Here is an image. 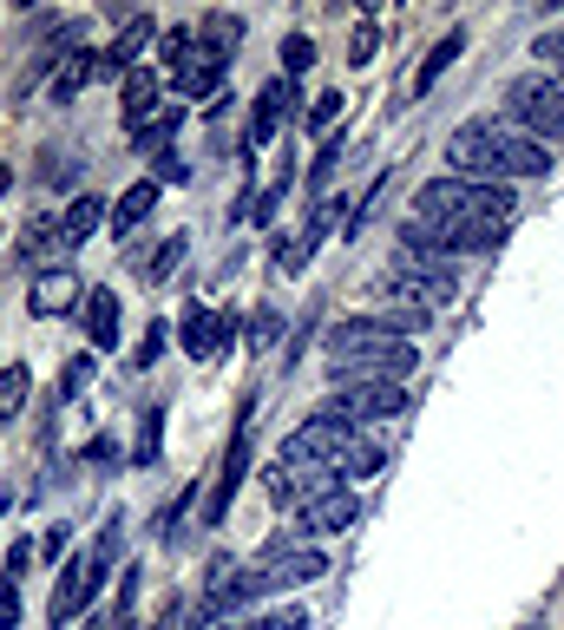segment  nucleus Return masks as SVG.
<instances>
[{"label":"nucleus","instance_id":"1","mask_svg":"<svg viewBox=\"0 0 564 630\" xmlns=\"http://www.w3.org/2000/svg\"><path fill=\"white\" fill-rule=\"evenodd\" d=\"M447 164L453 177H473V184H513V177H552V145H539L532 131H519L506 112L499 118H467L453 138H447Z\"/></svg>","mask_w":564,"mask_h":630},{"label":"nucleus","instance_id":"2","mask_svg":"<svg viewBox=\"0 0 564 630\" xmlns=\"http://www.w3.org/2000/svg\"><path fill=\"white\" fill-rule=\"evenodd\" d=\"M414 217L427 224H480V230H506L519 217L513 184H473V177H434L414 191Z\"/></svg>","mask_w":564,"mask_h":630},{"label":"nucleus","instance_id":"3","mask_svg":"<svg viewBox=\"0 0 564 630\" xmlns=\"http://www.w3.org/2000/svg\"><path fill=\"white\" fill-rule=\"evenodd\" d=\"M506 118L519 125V131H532L539 145H564V85L552 72H519L513 85H506Z\"/></svg>","mask_w":564,"mask_h":630},{"label":"nucleus","instance_id":"4","mask_svg":"<svg viewBox=\"0 0 564 630\" xmlns=\"http://www.w3.org/2000/svg\"><path fill=\"white\" fill-rule=\"evenodd\" d=\"M381 296H388L394 309H407V316H440V309L460 296V283H453V270H440V263L401 256V263L381 276Z\"/></svg>","mask_w":564,"mask_h":630},{"label":"nucleus","instance_id":"5","mask_svg":"<svg viewBox=\"0 0 564 630\" xmlns=\"http://www.w3.org/2000/svg\"><path fill=\"white\" fill-rule=\"evenodd\" d=\"M158 59H164V72H171V85L184 92V99H210L217 85H223V59L197 39V33H164L158 39Z\"/></svg>","mask_w":564,"mask_h":630},{"label":"nucleus","instance_id":"6","mask_svg":"<svg viewBox=\"0 0 564 630\" xmlns=\"http://www.w3.org/2000/svg\"><path fill=\"white\" fill-rule=\"evenodd\" d=\"M421 368V355H414V342H388V348H368V355H348V362H335L329 368V381L335 388H368V381H407Z\"/></svg>","mask_w":564,"mask_h":630},{"label":"nucleus","instance_id":"7","mask_svg":"<svg viewBox=\"0 0 564 630\" xmlns=\"http://www.w3.org/2000/svg\"><path fill=\"white\" fill-rule=\"evenodd\" d=\"M335 414H342V421H355V427H375V421H401V414H407V388H394V381L335 388Z\"/></svg>","mask_w":564,"mask_h":630},{"label":"nucleus","instance_id":"8","mask_svg":"<svg viewBox=\"0 0 564 630\" xmlns=\"http://www.w3.org/2000/svg\"><path fill=\"white\" fill-rule=\"evenodd\" d=\"M92 592H99V572H92V559H85V552H72V559L59 565V585H53V605H46L53 630H66L72 618H85Z\"/></svg>","mask_w":564,"mask_h":630},{"label":"nucleus","instance_id":"9","mask_svg":"<svg viewBox=\"0 0 564 630\" xmlns=\"http://www.w3.org/2000/svg\"><path fill=\"white\" fill-rule=\"evenodd\" d=\"M289 118H296V85H289V79H269V85L256 92V112H250V151L276 145V138L289 131Z\"/></svg>","mask_w":564,"mask_h":630},{"label":"nucleus","instance_id":"10","mask_svg":"<svg viewBox=\"0 0 564 630\" xmlns=\"http://www.w3.org/2000/svg\"><path fill=\"white\" fill-rule=\"evenodd\" d=\"M230 342H237V316H217V309H204V302L184 309V355H191V362H210V355L230 348Z\"/></svg>","mask_w":564,"mask_h":630},{"label":"nucleus","instance_id":"11","mask_svg":"<svg viewBox=\"0 0 564 630\" xmlns=\"http://www.w3.org/2000/svg\"><path fill=\"white\" fill-rule=\"evenodd\" d=\"M355 513H361V500H355L348 486H335V493L309 500V506L296 513V526H302V539H335V532H348V526H355Z\"/></svg>","mask_w":564,"mask_h":630},{"label":"nucleus","instance_id":"12","mask_svg":"<svg viewBox=\"0 0 564 630\" xmlns=\"http://www.w3.org/2000/svg\"><path fill=\"white\" fill-rule=\"evenodd\" d=\"M158 112H164V105H158V72H151V66L125 72V85H118V118H125V131L151 125Z\"/></svg>","mask_w":564,"mask_h":630},{"label":"nucleus","instance_id":"13","mask_svg":"<svg viewBox=\"0 0 564 630\" xmlns=\"http://www.w3.org/2000/svg\"><path fill=\"white\" fill-rule=\"evenodd\" d=\"M243 473H250V421H243L237 447L223 454V473H217V493H210V506H204V526H223V513H230V500H237Z\"/></svg>","mask_w":564,"mask_h":630},{"label":"nucleus","instance_id":"14","mask_svg":"<svg viewBox=\"0 0 564 630\" xmlns=\"http://www.w3.org/2000/svg\"><path fill=\"white\" fill-rule=\"evenodd\" d=\"M72 302H85L79 283H72V270H39L33 289H26V309H33V316H66Z\"/></svg>","mask_w":564,"mask_h":630},{"label":"nucleus","instance_id":"15","mask_svg":"<svg viewBox=\"0 0 564 630\" xmlns=\"http://www.w3.org/2000/svg\"><path fill=\"white\" fill-rule=\"evenodd\" d=\"M151 46V20H131L105 53H99V79H118V72H138V53Z\"/></svg>","mask_w":564,"mask_h":630},{"label":"nucleus","instance_id":"16","mask_svg":"<svg viewBox=\"0 0 564 630\" xmlns=\"http://www.w3.org/2000/svg\"><path fill=\"white\" fill-rule=\"evenodd\" d=\"M105 217H112V204H99V197H72V204L59 210V250L72 256V250H79V243H85Z\"/></svg>","mask_w":564,"mask_h":630},{"label":"nucleus","instance_id":"17","mask_svg":"<svg viewBox=\"0 0 564 630\" xmlns=\"http://www.w3.org/2000/svg\"><path fill=\"white\" fill-rule=\"evenodd\" d=\"M85 335H92V348H118V296L112 289H85Z\"/></svg>","mask_w":564,"mask_h":630},{"label":"nucleus","instance_id":"18","mask_svg":"<svg viewBox=\"0 0 564 630\" xmlns=\"http://www.w3.org/2000/svg\"><path fill=\"white\" fill-rule=\"evenodd\" d=\"M460 53H467V33H447V39H440V46L421 59V72H414V99H427V92H434V85L453 72V59H460Z\"/></svg>","mask_w":564,"mask_h":630},{"label":"nucleus","instance_id":"19","mask_svg":"<svg viewBox=\"0 0 564 630\" xmlns=\"http://www.w3.org/2000/svg\"><path fill=\"white\" fill-rule=\"evenodd\" d=\"M151 210H158V184L145 177V184H131V191H125V197L112 204V217H105V224H112L118 237H131V230H138V224H145Z\"/></svg>","mask_w":564,"mask_h":630},{"label":"nucleus","instance_id":"20","mask_svg":"<svg viewBox=\"0 0 564 630\" xmlns=\"http://www.w3.org/2000/svg\"><path fill=\"white\" fill-rule=\"evenodd\" d=\"M177 125H184V105H164L151 125H138V131H131V145H138L145 158H164V151H171V138H177Z\"/></svg>","mask_w":564,"mask_h":630},{"label":"nucleus","instance_id":"21","mask_svg":"<svg viewBox=\"0 0 564 630\" xmlns=\"http://www.w3.org/2000/svg\"><path fill=\"white\" fill-rule=\"evenodd\" d=\"M85 79H99V59H92V53H72V59L53 72V105H66V99H72Z\"/></svg>","mask_w":564,"mask_h":630},{"label":"nucleus","instance_id":"22","mask_svg":"<svg viewBox=\"0 0 564 630\" xmlns=\"http://www.w3.org/2000/svg\"><path fill=\"white\" fill-rule=\"evenodd\" d=\"M26 394H33V375L13 362V368H0V427H13V414L26 408Z\"/></svg>","mask_w":564,"mask_h":630},{"label":"nucleus","instance_id":"23","mask_svg":"<svg viewBox=\"0 0 564 630\" xmlns=\"http://www.w3.org/2000/svg\"><path fill=\"white\" fill-rule=\"evenodd\" d=\"M197 39H204V46H210V53L223 59V53H230V46L243 39V20H237V13H204V26H197Z\"/></svg>","mask_w":564,"mask_h":630},{"label":"nucleus","instance_id":"24","mask_svg":"<svg viewBox=\"0 0 564 630\" xmlns=\"http://www.w3.org/2000/svg\"><path fill=\"white\" fill-rule=\"evenodd\" d=\"M118 546H125V519L112 513V519L99 526V546H92V572H99V579H105V572L118 565Z\"/></svg>","mask_w":564,"mask_h":630},{"label":"nucleus","instance_id":"25","mask_svg":"<svg viewBox=\"0 0 564 630\" xmlns=\"http://www.w3.org/2000/svg\"><path fill=\"white\" fill-rule=\"evenodd\" d=\"M158 447H164V414L151 408V414L138 421V447H131V460H138V467H158Z\"/></svg>","mask_w":564,"mask_h":630},{"label":"nucleus","instance_id":"26","mask_svg":"<svg viewBox=\"0 0 564 630\" xmlns=\"http://www.w3.org/2000/svg\"><path fill=\"white\" fill-rule=\"evenodd\" d=\"M315 66V39L309 33H289L283 39V79H296V72H309Z\"/></svg>","mask_w":564,"mask_h":630},{"label":"nucleus","instance_id":"27","mask_svg":"<svg viewBox=\"0 0 564 630\" xmlns=\"http://www.w3.org/2000/svg\"><path fill=\"white\" fill-rule=\"evenodd\" d=\"M532 53H539V72H552V79L564 85V33H539Z\"/></svg>","mask_w":564,"mask_h":630},{"label":"nucleus","instance_id":"28","mask_svg":"<svg viewBox=\"0 0 564 630\" xmlns=\"http://www.w3.org/2000/svg\"><path fill=\"white\" fill-rule=\"evenodd\" d=\"M302 256H309V243H302V237H276V243H269V263H276L283 276H296V270H302Z\"/></svg>","mask_w":564,"mask_h":630},{"label":"nucleus","instance_id":"29","mask_svg":"<svg viewBox=\"0 0 564 630\" xmlns=\"http://www.w3.org/2000/svg\"><path fill=\"white\" fill-rule=\"evenodd\" d=\"M92 368H99L92 355H72V362H66V375H59V394H66V401H72V394H85V388H92Z\"/></svg>","mask_w":564,"mask_h":630},{"label":"nucleus","instance_id":"30","mask_svg":"<svg viewBox=\"0 0 564 630\" xmlns=\"http://www.w3.org/2000/svg\"><path fill=\"white\" fill-rule=\"evenodd\" d=\"M276 335H283V316H276V309H256V322H250V348L263 355V348H269Z\"/></svg>","mask_w":564,"mask_h":630},{"label":"nucleus","instance_id":"31","mask_svg":"<svg viewBox=\"0 0 564 630\" xmlns=\"http://www.w3.org/2000/svg\"><path fill=\"white\" fill-rule=\"evenodd\" d=\"M342 105H348V99H342V92H322V99H315V105H309V125H315V131H329V125H335V118H342Z\"/></svg>","mask_w":564,"mask_h":630},{"label":"nucleus","instance_id":"32","mask_svg":"<svg viewBox=\"0 0 564 630\" xmlns=\"http://www.w3.org/2000/svg\"><path fill=\"white\" fill-rule=\"evenodd\" d=\"M335 164H342V138H329V145L315 151V164H309V184H329V177H335Z\"/></svg>","mask_w":564,"mask_h":630},{"label":"nucleus","instance_id":"33","mask_svg":"<svg viewBox=\"0 0 564 630\" xmlns=\"http://www.w3.org/2000/svg\"><path fill=\"white\" fill-rule=\"evenodd\" d=\"M243 630H309V618L302 611H263V618H250Z\"/></svg>","mask_w":564,"mask_h":630},{"label":"nucleus","instance_id":"34","mask_svg":"<svg viewBox=\"0 0 564 630\" xmlns=\"http://www.w3.org/2000/svg\"><path fill=\"white\" fill-rule=\"evenodd\" d=\"M283 191H289V177H276V184L256 197V210H250V217H256V224H276V210H283Z\"/></svg>","mask_w":564,"mask_h":630},{"label":"nucleus","instance_id":"35","mask_svg":"<svg viewBox=\"0 0 564 630\" xmlns=\"http://www.w3.org/2000/svg\"><path fill=\"white\" fill-rule=\"evenodd\" d=\"M375 46H381V33H375V26H355V39H348V59H355V66H368V59H375Z\"/></svg>","mask_w":564,"mask_h":630},{"label":"nucleus","instance_id":"36","mask_svg":"<svg viewBox=\"0 0 564 630\" xmlns=\"http://www.w3.org/2000/svg\"><path fill=\"white\" fill-rule=\"evenodd\" d=\"M184 250H191V243H184V237H171V243H164V250H158V263H151V276H158V283H164V276H171V270H177V263H184Z\"/></svg>","mask_w":564,"mask_h":630},{"label":"nucleus","instance_id":"37","mask_svg":"<svg viewBox=\"0 0 564 630\" xmlns=\"http://www.w3.org/2000/svg\"><path fill=\"white\" fill-rule=\"evenodd\" d=\"M164 177H177V184H184V177H191V171H184V158H177V151H164V158H151V184H164Z\"/></svg>","mask_w":564,"mask_h":630},{"label":"nucleus","instance_id":"38","mask_svg":"<svg viewBox=\"0 0 564 630\" xmlns=\"http://www.w3.org/2000/svg\"><path fill=\"white\" fill-rule=\"evenodd\" d=\"M158 355H164V322H151V329H145V342H138V368H151Z\"/></svg>","mask_w":564,"mask_h":630},{"label":"nucleus","instance_id":"39","mask_svg":"<svg viewBox=\"0 0 564 630\" xmlns=\"http://www.w3.org/2000/svg\"><path fill=\"white\" fill-rule=\"evenodd\" d=\"M13 625H20V585L0 579V630H13Z\"/></svg>","mask_w":564,"mask_h":630},{"label":"nucleus","instance_id":"40","mask_svg":"<svg viewBox=\"0 0 564 630\" xmlns=\"http://www.w3.org/2000/svg\"><path fill=\"white\" fill-rule=\"evenodd\" d=\"M26 565H33V552H26V546H13V552H7V585H20V579H26Z\"/></svg>","mask_w":564,"mask_h":630},{"label":"nucleus","instance_id":"41","mask_svg":"<svg viewBox=\"0 0 564 630\" xmlns=\"http://www.w3.org/2000/svg\"><path fill=\"white\" fill-rule=\"evenodd\" d=\"M151 630H177V611H171V618H158V625H151Z\"/></svg>","mask_w":564,"mask_h":630},{"label":"nucleus","instance_id":"42","mask_svg":"<svg viewBox=\"0 0 564 630\" xmlns=\"http://www.w3.org/2000/svg\"><path fill=\"white\" fill-rule=\"evenodd\" d=\"M7 184H13V171H7V164H0V191H7Z\"/></svg>","mask_w":564,"mask_h":630},{"label":"nucleus","instance_id":"43","mask_svg":"<svg viewBox=\"0 0 564 630\" xmlns=\"http://www.w3.org/2000/svg\"><path fill=\"white\" fill-rule=\"evenodd\" d=\"M204 630H230V625H204Z\"/></svg>","mask_w":564,"mask_h":630},{"label":"nucleus","instance_id":"44","mask_svg":"<svg viewBox=\"0 0 564 630\" xmlns=\"http://www.w3.org/2000/svg\"><path fill=\"white\" fill-rule=\"evenodd\" d=\"M0 243H7V237H0Z\"/></svg>","mask_w":564,"mask_h":630}]
</instances>
